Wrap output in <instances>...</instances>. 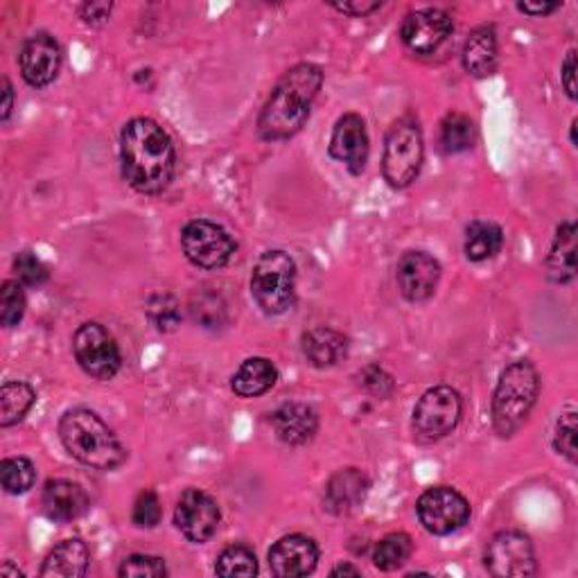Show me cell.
<instances>
[{"label": "cell", "instance_id": "40", "mask_svg": "<svg viewBox=\"0 0 578 578\" xmlns=\"http://www.w3.org/2000/svg\"><path fill=\"white\" fill-rule=\"evenodd\" d=\"M113 5L111 3H84L80 8V16L88 25H103L109 21Z\"/></svg>", "mask_w": 578, "mask_h": 578}, {"label": "cell", "instance_id": "28", "mask_svg": "<svg viewBox=\"0 0 578 578\" xmlns=\"http://www.w3.org/2000/svg\"><path fill=\"white\" fill-rule=\"evenodd\" d=\"M190 314L195 318V324H200L206 330H219L227 326L229 321V310L224 299L213 292V289H202L195 292L190 299Z\"/></svg>", "mask_w": 578, "mask_h": 578}, {"label": "cell", "instance_id": "31", "mask_svg": "<svg viewBox=\"0 0 578 578\" xmlns=\"http://www.w3.org/2000/svg\"><path fill=\"white\" fill-rule=\"evenodd\" d=\"M0 481H3V489L10 495H25L37 481V470L35 463L25 457H12L5 459L0 466Z\"/></svg>", "mask_w": 578, "mask_h": 578}, {"label": "cell", "instance_id": "21", "mask_svg": "<svg viewBox=\"0 0 578 578\" xmlns=\"http://www.w3.org/2000/svg\"><path fill=\"white\" fill-rule=\"evenodd\" d=\"M303 356L316 369H330L348 356V339L335 328L316 326L303 335Z\"/></svg>", "mask_w": 578, "mask_h": 578}, {"label": "cell", "instance_id": "41", "mask_svg": "<svg viewBox=\"0 0 578 578\" xmlns=\"http://www.w3.org/2000/svg\"><path fill=\"white\" fill-rule=\"evenodd\" d=\"M561 80L565 86V93L569 95V100H576V50H569L563 67H561Z\"/></svg>", "mask_w": 578, "mask_h": 578}, {"label": "cell", "instance_id": "15", "mask_svg": "<svg viewBox=\"0 0 578 578\" xmlns=\"http://www.w3.org/2000/svg\"><path fill=\"white\" fill-rule=\"evenodd\" d=\"M441 280V265L425 251H407L398 263V287L409 303L432 299Z\"/></svg>", "mask_w": 578, "mask_h": 578}, {"label": "cell", "instance_id": "33", "mask_svg": "<svg viewBox=\"0 0 578 578\" xmlns=\"http://www.w3.org/2000/svg\"><path fill=\"white\" fill-rule=\"evenodd\" d=\"M147 316L160 333H170L181 324V305L172 294H156L147 301Z\"/></svg>", "mask_w": 578, "mask_h": 578}, {"label": "cell", "instance_id": "42", "mask_svg": "<svg viewBox=\"0 0 578 578\" xmlns=\"http://www.w3.org/2000/svg\"><path fill=\"white\" fill-rule=\"evenodd\" d=\"M333 8L337 12H341V14H348V16H366V14L375 12V10H380L382 3H377V0H375V3H366V0H358V3H337Z\"/></svg>", "mask_w": 578, "mask_h": 578}, {"label": "cell", "instance_id": "12", "mask_svg": "<svg viewBox=\"0 0 578 578\" xmlns=\"http://www.w3.org/2000/svg\"><path fill=\"white\" fill-rule=\"evenodd\" d=\"M219 506L208 493L200 489H188L179 497L174 508V525L190 542L202 544L210 540L219 527Z\"/></svg>", "mask_w": 578, "mask_h": 578}, {"label": "cell", "instance_id": "3", "mask_svg": "<svg viewBox=\"0 0 578 578\" xmlns=\"http://www.w3.org/2000/svg\"><path fill=\"white\" fill-rule=\"evenodd\" d=\"M59 436L69 455L95 470H116L124 463L127 449L98 413L77 407L61 416Z\"/></svg>", "mask_w": 578, "mask_h": 578}, {"label": "cell", "instance_id": "34", "mask_svg": "<svg viewBox=\"0 0 578 578\" xmlns=\"http://www.w3.org/2000/svg\"><path fill=\"white\" fill-rule=\"evenodd\" d=\"M25 314V292L19 280H5L0 289V324L14 328Z\"/></svg>", "mask_w": 578, "mask_h": 578}, {"label": "cell", "instance_id": "32", "mask_svg": "<svg viewBox=\"0 0 578 578\" xmlns=\"http://www.w3.org/2000/svg\"><path fill=\"white\" fill-rule=\"evenodd\" d=\"M215 571L219 576H253L258 571V561L246 544H231L217 556Z\"/></svg>", "mask_w": 578, "mask_h": 578}, {"label": "cell", "instance_id": "45", "mask_svg": "<svg viewBox=\"0 0 578 578\" xmlns=\"http://www.w3.org/2000/svg\"><path fill=\"white\" fill-rule=\"evenodd\" d=\"M362 569L356 565H339L333 569V576H360Z\"/></svg>", "mask_w": 578, "mask_h": 578}, {"label": "cell", "instance_id": "39", "mask_svg": "<svg viewBox=\"0 0 578 578\" xmlns=\"http://www.w3.org/2000/svg\"><path fill=\"white\" fill-rule=\"evenodd\" d=\"M362 384H364V389H369L371 394H380V396H387L392 394L394 389V380L387 371H382L380 366H369L362 375Z\"/></svg>", "mask_w": 578, "mask_h": 578}, {"label": "cell", "instance_id": "37", "mask_svg": "<svg viewBox=\"0 0 578 578\" xmlns=\"http://www.w3.org/2000/svg\"><path fill=\"white\" fill-rule=\"evenodd\" d=\"M554 447H556V453L563 455L569 463H576V411L574 409L565 411L558 419L556 434H554Z\"/></svg>", "mask_w": 578, "mask_h": 578}, {"label": "cell", "instance_id": "20", "mask_svg": "<svg viewBox=\"0 0 578 578\" xmlns=\"http://www.w3.org/2000/svg\"><path fill=\"white\" fill-rule=\"evenodd\" d=\"M272 428L287 445H305L318 430V416L303 402H285L272 413Z\"/></svg>", "mask_w": 578, "mask_h": 578}, {"label": "cell", "instance_id": "46", "mask_svg": "<svg viewBox=\"0 0 578 578\" xmlns=\"http://www.w3.org/2000/svg\"><path fill=\"white\" fill-rule=\"evenodd\" d=\"M0 576H3V578H23V571H19L12 563H5L3 567H0Z\"/></svg>", "mask_w": 578, "mask_h": 578}, {"label": "cell", "instance_id": "4", "mask_svg": "<svg viewBox=\"0 0 578 578\" xmlns=\"http://www.w3.org/2000/svg\"><path fill=\"white\" fill-rule=\"evenodd\" d=\"M540 394V375L527 360L513 362L499 375L493 396V425L504 438L516 434L529 419Z\"/></svg>", "mask_w": 578, "mask_h": 578}, {"label": "cell", "instance_id": "43", "mask_svg": "<svg viewBox=\"0 0 578 578\" xmlns=\"http://www.w3.org/2000/svg\"><path fill=\"white\" fill-rule=\"evenodd\" d=\"M558 8H561L558 3H538V5H533V3H520L518 5V10L525 12V14H529V16H547V14L556 12Z\"/></svg>", "mask_w": 578, "mask_h": 578}, {"label": "cell", "instance_id": "29", "mask_svg": "<svg viewBox=\"0 0 578 578\" xmlns=\"http://www.w3.org/2000/svg\"><path fill=\"white\" fill-rule=\"evenodd\" d=\"M474 122L466 113H449L441 124V145L447 154H461L474 145Z\"/></svg>", "mask_w": 578, "mask_h": 578}, {"label": "cell", "instance_id": "8", "mask_svg": "<svg viewBox=\"0 0 578 578\" xmlns=\"http://www.w3.org/2000/svg\"><path fill=\"white\" fill-rule=\"evenodd\" d=\"M181 249L195 267L219 269L231 263L236 242L219 224L208 219H192L181 231Z\"/></svg>", "mask_w": 578, "mask_h": 578}, {"label": "cell", "instance_id": "1", "mask_svg": "<svg viewBox=\"0 0 578 578\" xmlns=\"http://www.w3.org/2000/svg\"><path fill=\"white\" fill-rule=\"evenodd\" d=\"M120 160L124 181L141 195L164 192L177 168V152L170 134L149 118H134L120 136Z\"/></svg>", "mask_w": 578, "mask_h": 578}, {"label": "cell", "instance_id": "36", "mask_svg": "<svg viewBox=\"0 0 578 578\" xmlns=\"http://www.w3.org/2000/svg\"><path fill=\"white\" fill-rule=\"evenodd\" d=\"M14 269H16L19 282H23L27 287H41L48 280V276H50L48 267L32 251H23V253L16 255Z\"/></svg>", "mask_w": 578, "mask_h": 578}, {"label": "cell", "instance_id": "35", "mask_svg": "<svg viewBox=\"0 0 578 578\" xmlns=\"http://www.w3.org/2000/svg\"><path fill=\"white\" fill-rule=\"evenodd\" d=\"M118 574L122 578H164L168 576V567L164 563V558H156V556H145V554H136L124 558Z\"/></svg>", "mask_w": 578, "mask_h": 578}, {"label": "cell", "instance_id": "7", "mask_svg": "<svg viewBox=\"0 0 578 578\" xmlns=\"http://www.w3.org/2000/svg\"><path fill=\"white\" fill-rule=\"evenodd\" d=\"M463 400L453 387H434L421 396L413 407L411 430L413 438L419 443H436L453 434L461 421Z\"/></svg>", "mask_w": 578, "mask_h": 578}, {"label": "cell", "instance_id": "24", "mask_svg": "<svg viewBox=\"0 0 578 578\" xmlns=\"http://www.w3.org/2000/svg\"><path fill=\"white\" fill-rule=\"evenodd\" d=\"M463 67L474 77H489L497 67V37L493 25H481L470 32L463 46Z\"/></svg>", "mask_w": 578, "mask_h": 578}, {"label": "cell", "instance_id": "13", "mask_svg": "<svg viewBox=\"0 0 578 578\" xmlns=\"http://www.w3.org/2000/svg\"><path fill=\"white\" fill-rule=\"evenodd\" d=\"M453 29V19L443 10H416L405 16L400 25V39L416 55H432L449 39Z\"/></svg>", "mask_w": 578, "mask_h": 578}, {"label": "cell", "instance_id": "17", "mask_svg": "<svg viewBox=\"0 0 578 578\" xmlns=\"http://www.w3.org/2000/svg\"><path fill=\"white\" fill-rule=\"evenodd\" d=\"M330 154L352 174L364 170L369 160V134L362 116L346 113L337 120L330 139Z\"/></svg>", "mask_w": 578, "mask_h": 578}, {"label": "cell", "instance_id": "25", "mask_svg": "<svg viewBox=\"0 0 578 578\" xmlns=\"http://www.w3.org/2000/svg\"><path fill=\"white\" fill-rule=\"evenodd\" d=\"M278 380L276 366L267 358H251L240 364L231 380V389L240 398H258L267 394Z\"/></svg>", "mask_w": 578, "mask_h": 578}, {"label": "cell", "instance_id": "5", "mask_svg": "<svg viewBox=\"0 0 578 578\" xmlns=\"http://www.w3.org/2000/svg\"><path fill=\"white\" fill-rule=\"evenodd\" d=\"M253 301L265 314L278 316L294 305L297 265L285 251H265L251 274Z\"/></svg>", "mask_w": 578, "mask_h": 578}, {"label": "cell", "instance_id": "19", "mask_svg": "<svg viewBox=\"0 0 578 578\" xmlns=\"http://www.w3.org/2000/svg\"><path fill=\"white\" fill-rule=\"evenodd\" d=\"M369 493V477L358 468H346L330 477L324 493V504L333 516H348Z\"/></svg>", "mask_w": 578, "mask_h": 578}, {"label": "cell", "instance_id": "2", "mask_svg": "<svg viewBox=\"0 0 578 578\" xmlns=\"http://www.w3.org/2000/svg\"><path fill=\"white\" fill-rule=\"evenodd\" d=\"M321 86H324V73L314 63H299L292 71H287L261 111V139L278 143L297 136L310 118L312 103Z\"/></svg>", "mask_w": 578, "mask_h": 578}, {"label": "cell", "instance_id": "27", "mask_svg": "<svg viewBox=\"0 0 578 578\" xmlns=\"http://www.w3.org/2000/svg\"><path fill=\"white\" fill-rule=\"evenodd\" d=\"M35 400L37 394L27 382H5L0 389V425L12 428L21 423Z\"/></svg>", "mask_w": 578, "mask_h": 578}, {"label": "cell", "instance_id": "44", "mask_svg": "<svg viewBox=\"0 0 578 578\" xmlns=\"http://www.w3.org/2000/svg\"><path fill=\"white\" fill-rule=\"evenodd\" d=\"M12 107H14V88L10 84L8 77H3V120L8 122L12 116Z\"/></svg>", "mask_w": 578, "mask_h": 578}, {"label": "cell", "instance_id": "10", "mask_svg": "<svg viewBox=\"0 0 578 578\" xmlns=\"http://www.w3.org/2000/svg\"><path fill=\"white\" fill-rule=\"evenodd\" d=\"M421 525L434 535H449L470 520L468 499L449 486H434L425 491L416 504Z\"/></svg>", "mask_w": 578, "mask_h": 578}, {"label": "cell", "instance_id": "30", "mask_svg": "<svg viewBox=\"0 0 578 578\" xmlns=\"http://www.w3.org/2000/svg\"><path fill=\"white\" fill-rule=\"evenodd\" d=\"M411 552H413V544L407 533H389L377 542L373 563L382 571H396L409 561Z\"/></svg>", "mask_w": 578, "mask_h": 578}, {"label": "cell", "instance_id": "38", "mask_svg": "<svg viewBox=\"0 0 578 578\" xmlns=\"http://www.w3.org/2000/svg\"><path fill=\"white\" fill-rule=\"evenodd\" d=\"M160 516H164V510H160L158 495L154 491H143L134 502L132 510L134 525L141 529H154L160 522Z\"/></svg>", "mask_w": 578, "mask_h": 578}, {"label": "cell", "instance_id": "26", "mask_svg": "<svg viewBox=\"0 0 578 578\" xmlns=\"http://www.w3.org/2000/svg\"><path fill=\"white\" fill-rule=\"evenodd\" d=\"M504 244V233L495 221L477 219L466 229V258L470 263H484L495 258Z\"/></svg>", "mask_w": 578, "mask_h": 578}, {"label": "cell", "instance_id": "16", "mask_svg": "<svg viewBox=\"0 0 578 578\" xmlns=\"http://www.w3.org/2000/svg\"><path fill=\"white\" fill-rule=\"evenodd\" d=\"M316 563H318L316 542L301 533L280 538L269 550V569L278 578L308 576L314 571Z\"/></svg>", "mask_w": 578, "mask_h": 578}, {"label": "cell", "instance_id": "9", "mask_svg": "<svg viewBox=\"0 0 578 578\" xmlns=\"http://www.w3.org/2000/svg\"><path fill=\"white\" fill-rule=\"evenodd\" d=\"M75 360L95 380H113L120 371V348L113 335L100 324H84L73 337Z\"/></svg>", "mask_w": 578, "mask_h": 578}, {"label": "cell", "instance_id": "23", "mask_svg": "<svg viewBox=\"0 0 578 578\" xmlns=\"http://www.w3.org/2000/svg\"><path fill=\"white\" fill-rule=\"evenodd\" d=\"M88 547L80 540H63L48 554L41 567L44 578H82L88 569Z\"/></svg>", "mask_w": 578, "mask_h": 578}, {"label": "cell", "instance_id": "18", "mask_svg": "<svg viewBox=\"0 0 578 578\" xmlns=\"http://www.w3.org/2000/svg\"><path fill=\"white\" fill-rule=\"evenodd\" d=\"M41 506L50 520L73 522L86 513L88 495L75 481L50 479L41 493Z\"/></svg>", "mask_w": 578, "mask_h": 578}, {"label": "cell", "instance_id": "11", "mask_svg": "<svg viewBox=\"0 0 578 578\" xmlns=\"http://www.w3.org/2000/svg\"><path fill=\"white\" fill-rule=\"evenodd\" d=\"M484 565L489 574L499 578H527L538 574L531 538L520 531L497 533L486 550Z\"/></svg>", "mask_w": 578, "mask_h": 578}, {"label": "cell", "instance_id": "6", "mask_svg": "<svg viewBox=\"0 0 578 578\" xmlns=\"http://www.w3.org/2000/svg\"><path fill=\"white\" fill-rule=\"evenodd\" d=\"M425 158L423 132L413 118H400L384 141L382 174L396 190H402L421 174Z\"/></svg>", "mask_w": 578, "mask_h": 578}, {"label": "cell", "instance_id": "22", "mask_svg": "<svg viewBox=\"0 0 578 578\" xmlns=\"http://www.w3.org/2000/svg\"><path fill=\"white\" fill-rule=\"evenodd\" d=\"M544 274L556 285H567L576 276V227L574 221H563L556 238L552 242L547 261H544Z\"/></svg>", "mask_w": 578, "mask_h": 578}, {"label": "cell", "instance_id": "14", "mask_svg": "<svg viewBox=\"0 0 578 578\" xmlns=\"http://www.w3.org/2000/svg\"><path fill=\"white\" fill-rule=\"evenodd\" d=\"M19 63H21V75L23 80L35 86V88H44L48 84H52L59 75L61 69V48L57 44L55 37H50L48 32H37V35H32L19 55Z\"/></svg>", "mask_w": 578, "mask_h": 578}]
</instances>
